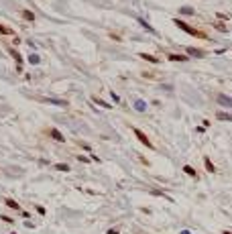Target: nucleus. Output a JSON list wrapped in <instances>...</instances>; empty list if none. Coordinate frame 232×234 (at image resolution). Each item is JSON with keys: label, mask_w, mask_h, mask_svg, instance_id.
I'll return each instance as SVG.
<instances>
[{"label": "nucleus", "mask_w": 232, "mask_h": 234, "mask_svg": "<svg viewBox=\"0 0 232 234\" xmlns=\"http://www.w3.org/2000/svg\"><path fill=\"white\" fill-rule=\"evenodd\" d=\"M173 22H175V27H179L183 33H187V35H193V37H204V33H200V31H196V29H191L187 22H183L181 19H173Z\"/></svg>", "instance_id": "obj_1"}, {"label": "nucleus", "mask_w": 232, "mask_h": 234, "mask_svg": "<svg viewBox=\"0 0 232 234\" xmlns=\"http://www.w3.org/2000/svg\"><path fill=\"white\" fill-rule=\"evenodd\" d=\"M132 130H135V134H137V139L141 140V143H143L145 147H149V149H153V143H151V140H149V136H147V134H145L143 130H138V128H132Z\"/></svg>", "instance_id": "obj_2"}, {"label": "nucleus", "mask_w": 232, "mask_h": 234, "mask_svg": "<svg viewBox=\"0 0 232 234\" xmlns=\"http://www.w3.org/2000/svg\"><path fill=\"white\" fill-rule=\"evenodd\" d=\"M218 102L222 104V106H226V108H232V98H230V96H224V94H220V96H218Z\"/></svg>", "instance_id": "obj_3"}, {"label": "nucleus", "mask_w": 232, "mask_h": 234, "mask_svg": "<svg viewBox=\"0 0 232 234\" xmlns=\"http://www.w3.org/2000/svg\"><path fill=\"white\" fill-rule=\"evenodd\" d=\"M4 204H6V208H10V210H16V212H22V208L19 206V204H16V201H14L12 198H6V200H4Z\"/></svg>", "instance_id": "obj_4"}, {"label": "nucleus", "mask_w": 232, "mask_h": 234, "mask_svg": "<svg viewBox=\"0 0 232 234\" xmlns=\"http://www.w3.org/2000/svg\"><path fill=\"white\" fill-rule=\"evenodd\" d=\"M187 55H191V57H204V51L202 49H196V47H187Z\"/></svg>", "instance_id": "obj_5"}, {"label": "nucleus", "mask_w": 232, "mask_h": 234, "mask_svg": "<svg viewBox=\"0 0 232 234\" xmlns=\"http://www.w3.org/2000/svg\"><path fill=\"white\" fill-rule=\"evenodd\" d=\"M49 134H51V136H53V139L57 140V143H65V139H63V134L59 132L57 128H51V130H49Z\"/></svg>", "instance_id": "obj_6"}, {"label": "nucleus", "mask_w": 232, "mask_h": 234, "mask_svg": "<svg viewBox=\"0 0 232 234\" xmlns=\"http://www.w3.org/2000/svg\"><path fill=\"white\" fill-rule=\"evenodd\" d=\"M8 53L12 55V59L16 61V63H19V65H21V63H22V55L19 53V51H16V49H8Z\"/></svg>", "instance_id": "obj_7"}, {"label": "nucleus", "mask_w": 232, "mask_h": 234, "mask_svg": "<svg viewBox=\"0 0 232 234\" xmlns=\"http://www.w3.org/2000/svg\"><path fill=\"white\" fill-rule=\"evenodd\" d=\"M138 55H141V59L149 61V63H159V59L155 57V55H149V53H138Z\"/></svg>", "instance_id": "obj_8"}, {"label": "nucleus", "mask_w": 232, "mask_h": 234, "mask_svg": "<svg viewBox=\"0 0 232 234\" xmlns=\"http://www.w3.org/2000/svg\"><path fill=\"white\" fill-rule=\"evenodd\" d=\"M216 116H218V120H230L232 122V114H228V112H218Z\"/></svg>", "instance_id": "obj_9"}, {"label": "nucleus", "mask_w": 232, "mask_h": 234, "mask_svg": "<svg viewBox=\"0 0 232 234\" xmlns=\"http://www.w3.org/2000/svg\"><path fill=\"white\" fill-rule=\"evenodd\" d=\"M0 35H14V31L6 25H0Z\"/></svg>", "instance_id": "obj_10"}, {"label": "nucleus", "mask_w": 232, "mask_h": 234, "mask_svg": "<svg viewBox=\"0 0 232 234\" xmlns=\"http://www.w3.org/2000/svg\"><path fill=\"white\" fill-rule=\"evenodd\" d=\"M135 108H137L138 112H145V110H147V104H145L143 100H137L135 102Z\"/></svg>", "instance_id": "obj_11"}, {"label": "nucleus", "mask_w": 232, "mask_h": 234, "mask_svg": "<svg viewBox=\"0 0 232 234\" xmlns=\"http://www.w3.org/2000/svg\"><path fill=\"white\" fill-rule=\"evenodd\" d=\"M22 19L25 20H35V12L33 10H22Z\"/></svg>", "instance_id": "obj_12"}, {"label": "nucleus", "mask_w": 232, "mask_h": 234, "mask_svg": "<svg viewBox=\"0 0 232 234\" xmlns=\"http://www.w3.org/2000/svg\"><path fill=\"white\" fill-rule=\"evenodd\" d=\"M55 169H57V171H65V173H67L71 167H69V165H65V163H55Z\"/></svg>", "instance_id": "obj_13"}, {"label": "nucleus", "mask_w": 232, "mask_h": 234, "mask_svg": "<svg viewBox=\"0 0 232 234\" xmlns=\"http://www.w3.org/2000/svg\"><path fill=\"white\" fill-rule=\"evenodd\" d=\"M179 12H181V14H187V16H189V14H193L196 10H193L191 6H181V8H179Z\"/></svg>", "instance_id": "obj_14"}, {"label": "nucleus", "mask_w": 232, "mask_h": 234, "mask_svg": "<svg viewBox=\"0 0 232 234\" xmlns=\"http://www.w3.org/2000/svg\"><path fill=\"white\" fill-rule=\"evenodd\" d=\"M138 22H141V25H143V29H145V31H149V33H155V29L151 27L149 22H145V20H143V19H138Z\"/></svg>", "instance_id": "obj_15"}, {"label": "nucleus", "mask_w": 232, "mask_h": 234, "mask_svg": "<svg viewBox=\"0 0 232 234\" xmlns=\"http://www.w3.org/2000/svg\"><path fill=\"white\" fill-rule=\"evenodd\" d=\"M169 61H187L185 55H169Z\"/></svg>", "instance_id": "obj_16"}, {"label": "nucleus", "mask_w": 232, "mask_h": 234, "mask_svg": "<svg viewBox=\"0 0 232 234\" xmlns=\"http://www.w3.org/2000/svg\"><path fill=\"white\" fill-rule=\"evenodd\" d=\"M39 61H41V59H39V55H37V53H33V55H29V63H33V65H37V63H39Z\"/></svg>", "instance_id": "obj_17"}, {"label": "nucleus", "mask_w": 232, "mask_h": 234, "mask_svg": "<svg viewBox=\"0 0 232 234\" xmlns=\"http://www.w3.org/2000/svg\"><path fill=\"white\" fill-rule=\"evenodd\" d=\"M94 102H96V104H98V106H102V108H106V110H108V108H110V104H108V102H104V100H100V98H94Z\"/></svg>", "instance_id": "obj_18"}, {"label": "nucleus", "mask_w": 232, "mask_h": 234, "mask_svg": "<svg viewBox=\"0 0 232 234\" xmlns=\"http://www.w3.org/2000/svg\"><path fill=\"white\" fill-rule=\"evenodd\" d=\"M183 171H185L187 175H191V177H196V169H193V167H189V165H185V167H183Z\"/></svg>", "instance_id": "obj_19"}, {"label": "nucleus", "mask_w": 232, "mask_h": 234, "mask_svg": "<svg viewBox=\"0 0 232 234\" xmlns=\"http://www.w3.org/2000/svg\"><path fill=\"white\" fill-rule=\"evenodd\" d=\"M206 169H208L210 173H214V171H216V167L212 165V161H210V159H206Z\"/></svg>", "instance_id": "obj_20"}, {"label": "nucleus", "mask_w": 232, "mask_h": 234, "mask_svg": "<svg viewBox=\"0 0 232 234\" xmlns=\"http://www.w3.org/2000/svg\"><path fill=\"white\" fill-rule=\"evenodd\" d=\"M37 212H39L41 216H45V208H43V206H37Z\"/></svg>", "instance_id": "obj_21"}, {"label": "nucleus", "mask_w": 232, "mask_h": 234, "mask_svg": "<svg viewBox=\"0 0 232 234\" xmlns=\"http://www.w3.org/2000/svg\"><path fill=\"white\" fill-rule=\"evenodd\" d=\"M2 220L6 222V224H12V218H8V216H2Z\"/></svg>", "instance_id": "obj_22"}, {"label": "nucleus", "mask_w": 232, "mask_h": 234, "mask_svg": "<svg viewBox=\"0 0 232 234\" xmlns=\"http://www.w3.org/2000/svg\"><path fill=\"white\" fill-rule=\"evenodd\" d=\"M108 234H120V232H118L116 228H110V230H108Z\"/></svg>", "instance_id": "obj_23"}, {"label": "nucleus", "mask_w": 232, "mask_h": 234, "mask_svg": "<svg viewBox=\"0 0 232 234\" xmlns=\"http://www.w3.org/2000/svg\"><path fill=\"white\" fill-rule=\"evenodd\" d=\"M181 234H189V232H187V230H183V232H181Z\"/></svg>", "instance_id": "obj_24"}, {"label": "nucleus", "mask_w": 232, "mask_h": 234, "mask_svg": "<svg viewBox=\"0 0 232 234\" xmlns=\"http://www.w3.org/2000/svg\"><path fill=\"white\" fill-rule=\"evenodd\" d=\"M224 234H230V232H224Z\"/></svg>", "instance_id": "obj_25"}, {"label": "nucleus", "mask_w": 232, "mask_h": 234, "mask_svg": "<svg viewBox=\"0 0 232 234\" xmlns=\"http://www.w3.org/2000/svg\"><path fill=\"white\" fill-rule=\"evenodd\" d=\"M10 234H16V232H10Z\"/></svg>", "instance_id": "obj_26"}]
</instances>
